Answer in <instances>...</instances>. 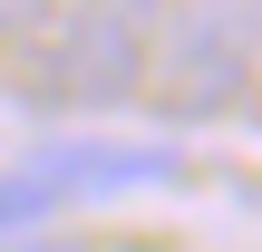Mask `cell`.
Instances as JSON below:
<instances>
[{"label": "cell", "instance_id": "6da1fadb", "mask_svg": "<svg viewBox=\"0 0 262 252\" xmlns=\"http://www.w3.org/2000/svg\"><path fill=\"white\" fill-rule=\"evenodd\" d=\"M165 0H49L29 29V97L39 107H126L156 68Z\"/></svg>", "mask_w": 262, "mask_h": 252}, {"label": "cell", "instance_id": "7a4b0ae2", "mask_svg": "<svg viewBox=\"0 0 262 252\" xmlns=\"http://www.w3.org/2000/svg\"><path fill=\"white\" fill-rule=\"evenodd\" d=\"M262 68V0H165V29H156V107L165 117H214V107H243Z\"/></svg>", "mask_w": 262, "mask_h": 252}, {"label": "cell", "instance_id": "3957f363", "mask_svg": "<svg viewBox=\"0 0 262 252\" xmlns=\"http://www.w3.org/2000/svg\"><path fill=\"white\" fill-rule=\"evenodd\" d=\"M29 175L58 204H107V194H165V185H185V155L165 136H88V126H68V136H49L29 155Z\"/></svg>", "mask_w": 262, "mask_h": 252}, {"label": "cell", "instance_id": "277c9868", "mask_svg": "<svg viewBox=\"0 0 262 252\" xmlns=\"http://www.w3.org/2000/svg\"><path fill=\"white\" fill-rule=\"evenodd\" d=\"M49 214H58V194H49L29 165H0V243H19V233H49Z\"/></svg>", "mask_w": 262, "mask_h": 252}, {"label": "cell", "instance_id": "5b68a950", "mask_svg": "<svg viewBox=\"0 0 262 252\" xmlns=\"http://www.w3.org/2000/svg\"><path fill=\"white\" fill-rule=\"evenodd\" d=\"M39 10H49V0H0V49H10V39H29V29H39Z\"/></svg>", "mask_w": 262, "mask_h": 252}, {"label": "cell", "instance_id": "8992f818", "mask_svg": "<svg viewBox=\"0 0 262 252\" xmlns=\"http://www.w3.org/2000/svg\"><path fill=\"white\" fill-rule=\"evenodd\" d=\"M0 252H78V243H58V233H19V243H0Z\"/></svg>", "mask_w": 262, "mask_h": 252}]
</instances>
